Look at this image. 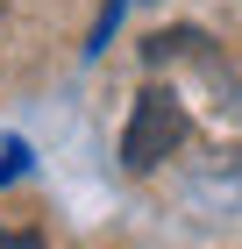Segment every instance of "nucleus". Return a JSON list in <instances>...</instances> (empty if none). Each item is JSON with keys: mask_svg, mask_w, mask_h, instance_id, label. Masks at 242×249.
I'll use <instances>...</instances> for the list:
<instances>
[{"mask_svg": "<svg viewBox=\"0 0 242 249\" xmlns=\"http://www.w3.org/2000/svg\"><path fill=\"white\" fill-rule=\"evenodd\" d=\"M0 249H43V235H36V228H7V235H0Z\"/></svg>", "mask_w": 242, "mask_h": 249, "instance_id": "obj_4", "label": "nucleus"}, {"mask_svg": "<svg viewBox=\"0 0 242 249\" xmlns=\"http://www.w3.org/2000/svg\"><path fill=\"white\" fill-rule=\"evenodd\" d=\"M114 21H121V0H107V15H100V29H93V43H86L93 57H100V50H107V43H114Z\"/></svg>", "mask_w": 242, "mask_h": 249, "instance_id": "obj_3", "label": "nucleus"}, {"mask_svg": "<svg viewBox=\"0 0 242 249\" xmlns=\"http://www.w3.org/2000/svg\"><path fill=\"white\" fill-rule=\"evenodd\" d=\"M178 142H186V107L171 93H143L135 114H129V135H121V164L129 171H157Z\"/></svg>", "mask_w": 242, "mask_h": 249, "instance_id": "obj_1", "label": "nucleus"}, {"mask_svg": "<svg viewBox=\"0 0 242 249\" xmlns=\"http://www.w3.org/2000/svg\"><path fill=\"white\" fill-rule=\"evenodd\" d=\"M21 171H29V142L7 135V142H0V178H21Z\"/></svg>", "mask_w": 242, "mask_h": 249, "instance_id": "obj_2", "label": "nucleus"}]
</instances>
